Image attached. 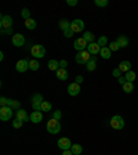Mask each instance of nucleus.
I'll list each match as a JSON object with an SVG mask.
<instances>
[{
  "instance_id": "25",
  "label": "nucleus",
  "mask_w": 138,
  "mask_h": 155,
  "mask_svg": "<svg viewBox=\"0 0 138 155\" xmlns=\"http://www.w3.org/2000/svg\"><path fill=\"white\" fill-rule=\"evenodd\" d=\"M71 151L73 155H80L82 152H83V147H82L80 144H72Z\"/></svg>"
},
{
  "instance_id": "27",
  "label": "nucleus",
  "mask_w": 138,
  "mask_h": 155,
  "mask_svg": "<svg viewBox=\"0 0 138 155\" xmlns=\"http://www.w3.org/2000/svg\"><path fill=\"white\" fill-rule=\"evenodd\" d=\"M59 28L65 32L68 29H71V22H69L68 19H61V21H59Z\"/></svg>"
},
{
  "instance_id": "33",
  "label": "nucleus",
  "mask_w": 138,
  "mask_h": 155,
  "mask_svg": "<svg viewBox=\"0 0 138 155\" xmlns=\"http://www.w3.org/2000/svg\"><path fill=\"white\" fill-rule=\"evenodd\" d=\"M108 47L111 48V51H117V50L120 48V46L117 45V42L115 40V42H111L109 45H108Z\"/></svg>"
},
{
  "instance_id": "16",
  "label": "nucleus",
  "mask_w": 138,
  "mask_h": 155,
  "mask_svg": "<svg viewBox=\"0 0 138 155\" xmlns=\"http://www.w3.org/2000/svg\"><path fill=\"white\" fill-rule=\"evenodd\" d=\"M43 120V112L42 111H33L30 114V122L33 123H40Z\"/></svg>"
},
{
  "instance_id": "13",
  "label": "nucleus",
  "mask_w": 138,
  "mask_h": 155,
  "mask_svg": "<svg viewBox=\"0 0 138 155\" xmlns=\"http://www.w3.org/2000/svg\"><path fill=\"white\" fill-rule=\"evenodd\" d=\"M80 90H82V87H80V84H77V83H71L69 86H68V94L69 96H72V97H75V96H77V94L80 93Z\"/></svg>"
},
{
  "instance_id": "8",
  "label": "nucleus",
  "mask_w": 138,
  "mask_h": 155,
  "mask_svg": "<svg viewBox=\"0 0 138 155\" xmlns=\"http://www.w3.org/2000/svg\"><path fill=\"white\" fill-rule=\"evenodd\" d=\"M0 26H2V29L13 28V18L10 15H2L0 17Z\"/></svg>"
},
{
  "instance_id": "19",
  "label": "nucleus",
  "mask_w": 138,
  "mask_h": 155,
  "mask_svg": "<svg viewBox=\"0 0 138 155\" xmlns=\"http://www.w3.org/2000/svg\"><path fill=\"white\" fill-rule=\"evenodd\" d=\"M100 55L104 58V60H109V58L112 57V51H111V48L106 46V47H102V48H101Z\"/></svg>"
},
{
  "instance_id": "30",
  "label": "nucleus",
  "mask_w": 138,
  "mask_h": 155,
  "mask_svg": "<svg viewBox=\"0 0 138 155\" xmlns=\"http://www.w3.org/2000/svg\"><path fill=\"white\" fill-rule=\"evenodd\" d=\"M25 26H26V29L32 31V29L36 28V21H35V19H32V18L26 19V21H25Z\"/></svg>"
},
{
  "instance_id": "2",
  "label": "nucleus",
  "mask_w": 138,
  "mask_h": 155,
  "mask_svg": "<svg viewBox=\"0 0 138 155\" xmlns=\"http://www.w3.org/2000/svg\"><path fill=\"white\" fill-rule=\"evenodd\" d=\"M43 96L40 93H36L32 96V98H30V105H32V108L35 111H42V104H43Z\"/></svg>"
},
{
  "instance_id": "24",
  "label": "nucleus",
  "mask_w": 138,
  "mask_h": 155,
  "mask_svg": "<svg viewBox=\"0 0 138 155\" xmlns=\"http://www.w3.org/2000/svg\"><path fill=\"white\" fill-rule=\"evenodd\" d=\"M48 69L57 72L58 69H59V61H57V60H50V61H48Z\"/></svg>"
},
{
  "instance_id": "32",
  "label": "nucleus",
  "mask_w": 138,
  "mask_h": 155,
  "mask_svg": "<svg viewBox=\"0 0 138 155\" xmlns=\"http://www.w3.org/2000/svg\"><path fill=\"white\" fill-rule=\"evenodd\" d=\"M97 43L101 46V48L106 47V45H108V39H106L105 36H100V38H98V40H97Z\"/></svg>"
},
{
  "instance_id": "42",
  "label": "nucleus",
  "mask_w": 138,
  "mask_h": 155,
  "mask_svg": "<svg viewBox=\"0 0 138 155\" xmlns=\"http://www.w3.org/2000/svg\"><path fill=\"white\" fill-rule=\"evenodd\" d=\"M10 33H13V28H10V29H2V35H10Z\"/></svg>"
},
{
  "instance_id": "35",
  "label": "nucleus",
  "mask_w": 138,
  "mask_h": 155,
  "mask_svg": "<svg viewBox=\"0 0 138 155\" xmlns=\"http://www.w3.org/2000/svg\"><path fill=\"white\" fill-rule=\"evenodd\" d=\"M22 125H24V120H19V119H15L13 122V127H14V129H21V127H22Z\"/></svg>"
},
{
  "instance_id": "15",
  "label": "nucleus",
  "mask_w": 138,
  "mask_h": 155,
  "mask_svg": "<svg viewBox=\"0 0 138 155\" xmlns=\"http://www.w3.org/2000/svg\"><path fill=\"white\" fill-rule=\"evenodd\" d=\"M15 118L19 120H24V122H29V120H30V116H29L28 114H26V111L22 110V108L15 111Z\"/></svg>"
},
{
  "instance_id": "36",
  "label": "nucleus",
  "mask_w": 138,
  "mask_h": 155,
  "mask_svg": "<svg viewBox=\"0 0 138 155\" xmlns=\"http://www.w3.org/2000/svg\"><path fill=\"white\" fill-rule=\"evenodd\" d=\"M94 4L97 7H105V6H108V0H95Z\"/></svg>"
},
{
  "instance_id": "46",
  "label": "nucleus",
  "mask_w": 138,
  "mask_h": 155,
  "mask_svg": "<svg viewBox=\"0 0 138 155\" xmlns=\"http://www.w3.org/2000/svg\"><path fill=\"white\" fill-rule=\"evenodd\" d=\"M62 155H73L71 150H66V151H62Z\"/></svg>"
},
{
  "instance_id": "17",
  "label": "nucleus",
  "mask_w": 138,
  "mask_h": 155,
  "mask_svg": "<svg viewBox=\"0 0 138 155\" xmlns=\"http://www.w3.org/2000/svg\"><path fill=\"white\" fill-rule=\"evenodd\" d=\"M95 68H97V57L95 55H93V57L90 58V61L86 64V69L87 71H90V72H93Z\"/></svg>"
},
{
  "instance_id": "28",
  "label": "nucleus",
  "mask_w": 138,
  "mask_h": 155,
  "mask_svg": "<svg viewBox=\"0 0 138 155\" xmlns=\"http://www.w3.org/2000/svg\"><path fill=\"white\" fill-rule=\"evenodd\" d=\"M39 68H40V64H39L37 60H30L29 61V69L30 71H37Z\"/></svg>"
},
{
  "instance_id": "21",
  "label": "nucleus",
  "mask_w": 138,
  "mask_h": 155,
  "mask_svg": "<svg viewBox=\"0 0 138 155\" xmlns=\"http://www.w3.org/2000/svg\"><path fill=\"white\" fill-rule=\"evenodd\" d=\"M7 107H10V108L14 111H18V110H21V103H19L18 100H11V98H8V105Z\"/></svg>"
},
{
  "instance_id": "37",
  "label": "nucleus",
  "mask_w": 138,
  "mask_h": 155,
  "mask_svg": "<svg viewBox=\"0 0 138 155\" xmlns=\"http://www.w3.org/2000/svg\"><path fill=\"white\" fill-rule=\"evenodd\" d=\"M61 118H62V112H61V111H54V112H53V119H55V120H58V122H59V120H61Z\"/></svg>"
},
{
  "instance_id": "29",
  "label": "nucleus",
  "mask_w": 138,
  "mask_h": 155,
  "mask_svg": "<svg viewBox=\"0 0 138 155\" xmlns=\"http://www.w3.org/2000/svg\"><path fill=\"white\" fill-rule=\"evenodd\" d=\"M123 91H124V93H127V94L133 93V91H134V84L130 83V82H127L126 84H123Z\"/></svg>"
},
{
  "instance_id": "14",
  "label": "nucleus",
  "mask_w": 138,
  "mask_h": 155,
  "mask_svg": "<svg viewBox=\"0 0 138 155\" xmlns=\"http://www.w3.org/2000/svg\"><path fill=\"white\" fill-rule=\"evenodd\" d=\"M87 51L90 53L91 55H97V54H100V51H101V46L98 45L97 42H93V43H90V45L87 46Z\"/></svg>"
},
{
  "instance_id": "5",
  "label": "nucleus",
  "mask_w": 138,
  "mask_h": 155,
  "mask_svg": "<svg viewBox=\"0 0 138 155\" xmlns=\"http://www.w3.org/2000/svg\"><path fill=\"white\" fill-rule=\"evenodd\" d=\"M30 53L35 57V60H39V58H43L46 55V48L42 45H33L30 48Z\"/></svg>"
},
{
  "instance_id": "41",
  "label": "nucleus",
  "mask_w": 138,
  "mask_h": 155,
  "mask_svg": "<svg viewBox=\"0 0 138 155\" xmlns=\"http://www.w3.org/2000/svg\"><path fill=\"white\" fill-rule=\"evenodd\" d=\"M66 65H68L66 60H61V61H59V68H62V69H66Z\"/></svg>"
},
{
  "instance_id": "26",
  "label": "nucleus",
  "mask_w": 138,
  "mask_h": 155,
  "mask_svg": "<svg viewBox=\"0 0 138 155\" xmlns=\"http://www.w3.org/2000/svg\"><path fill=\"white\" fill-rule=\"evenodd\" d=\"M126 81L130 82V83H133V82L135 81V78H137V74H135L134 71H129V72H126Z\"/></svg>"
},
{
  "instance_id": "43",
  "label": "nucleus",
  "mask_w": 138,
  "mask_h": 155,
  "mask_svg": "<svg viewBox=\"0 0 138 155\" xmlns=\"http://www.w3.org/2000/svg\"><path fill=\"white\" fill-rule=\"evenodd\" d=\"M82 82H83V76H82V75H79V76H76V79H75V83L80 84Z\"/></svg>"
},
{
  "instance_id": "40",
  "label": "nucleus",
  "mask_w": 138,
  "mask_h": 155,
  "mask_svg": "<svg viewBox=\"0 0 138 155\" xmlns=\"http://www.w3.org/2000/svg\"><path fill=\"white\" fill-rule=\"evenodd\" d=\"M64 36H65V38H72V36H73V31H72V29H68V31H65Z\"/></svg>"
},
{
  "instance_id": "39",
  "label": "nucleus",
  "mask_w": 138,
  "mask_h": 155,
  "mask_svg": "<svg viewBox=\"0 0 138 155\" xmlns=\"http://www.w3.org/2000/svg\"><path fill=\"white\" fill-rule=\"evenodd\" d=\"M112 75H113L115 78H117V79H119L120 75H122V71H120L119 68H116V69H113V71H112Z\"/></svg>"
},
{
  "instance_id": "34",
  "label": "nucleus",
  "mask_w": 138,
  "mask_h": 155,
  "mask_svg": "<svg viewBox=\"0 0 138 155\" xmlns=\"http://www.w3.org/2000/svg\"><path fill=\"white\" fill-rule=\"evenodd\" d=\"M21 15H22V18L26 21V19L30 18V11H29L28 8H22V13H21Z\"/></svg>"
},
{
  "instance_id": "23",
  "label": "nucleus",
  "mask_w": 138,
  "mask_h": 155,
  "mask_svg": "<svg viewBox=\"0 0 138 155\" xmlns=\"http://www.w3.org/2000/svg\"><path fill=\"white\" fill-rule=\"evenodd\" d=\"M82 38H83L84 40H86V42L88 43V45H90V43H93L94 40H95V36H94V33L88 32V31H86V32L83 33V36H82Z\"/></svg>"
},
{
  "instance_id": "4",
  "label": "nucleus",
  "mask_w": 138,
  "mask_h": 155,
  "mask_svg": "<svg viewBox=\"0 0 138 155\" xmlns=\"http://www.w3.org/2000/svg\"><path fill=\"white\" fill-rule=\"evenodd\" d=\"M93 57V55L90 54V53L87 51V50H84V51H80V53H77L76 55H75V60H76L77 64H80V65H86L87 62L90 61V58Z\"/></svg>"
},
{
  "instance_id": "20",
  "label": "nucleus",
  "mask_w": 138,
  "mask_h": 155,
  "mask_svg": "<svg viewBox=\"0 0 138 155\" xmlns=\"http://www.w3.org/2000/svg\"><path fill=\"white\" fill-rule=\"evenodd\" d=\"M119 69H120L122 72H129V71H131V62L127 61V60L122 61V62L119 64Z\"/></svg>"
},
{
  "instance_id": "31",
  "label": "nucleus",
  "mask_w": 138,
  "mask_h": 155,
  "mask_svg": "<svg viewBox=\"0 0 138 155\" xmlns=\"http://www.w3.org/2000/svg\"><path fill=\"white\" fill-rule=\"evenodd\" d=\"M51 110H53L51 103H48V101H43V104H42V111L43 112H50Z\"/></svg>"
},
{
  "instance_id": "22",
  "label": "nucleus",
  "mask_w": 138,
  "mask_h": 155,
  "mask_svg": "<svg viewBox=\"0 0 138 155\" xmlns=\"http://www.w3.org/2000/svg\"><path fill=\"white\" fill-rule=\"evenodd\" d=\"M116 42H117V45L120 46V47H127V46H129V38H127V36H119V38H117V40H116Z\"/></svg>"
},
{
  "instance_id": "9",
  "label": "nucleus",
  "mask_w": 138,
  "mask_h": 155,
  "mask_svg": "<svg viewBox=\"0 0 138 155\" xmlns=\"http://www.w3.org/2000/svg\"><path fill=\"white\" fill-rule=\"evenodd\" d=\"M87 46H88V43H87L83 38L76 39V40H75V43H73L75 50H77L79 53H80V51H84V50H87Z\"/></svg>"
},
{
  "instance_id": "11",
  "label": "nucleus",
  "mask_w": 138,
  "mask_h": 155,
  "mask_svg": "<svg viewBox=\"0 0 138 155\" xmlns=\"http://www.w3.org/2000/svg\"><path fill=\"white\" fill-rule=\"evenodd\" d=\"M58 147L62 150V151H66V150H71L72 147V141L68 137H61L58 140Z\"/></svg>"
},
{
  "instance_id": "38",
  "label": "nucleus",
  "mask_w": 138,
  "mask_h": 155,
  "mask_svg": "<svg viewBox=\"0 0 138 155\" xmlns=\"http://www.w3.org/2000/svg\"><path fill=\"white\" fill-rule=\"evenodd\" d=\"M7 105H8V98L0 97V107H7Z\"/></svg>"
},
{
  "instance_id": "44",
  "label": "nucleus",
  "mask_w": 138,
  "mask_h": 155,
  "mask_svg": "<svg viewBox=\"0 0 138 155\" xmlns=\"http://www.w3.org/2000/svg\"><path fill=\"white\" fill-rule=\"evenodd\" d=\"M117 81H119V83L122 84V86H123V84H126V83H127V81H126V78H123V76H120L119 79H117Z\"/></svg>"
},
{
  "instance_id": "7",
  "label": "nucleus",
  "mask_w": 138,
  "mask_h": 155,
  "mask_svg": "<svg viewBox=\"0 0 138 155\" xmlns=\"http://www.w3.org/2000/svg\"><path fill=\"white\" fill-rule=\"evenodd\" d=\"M71 29L73 31V33H77V32H83L84 31V22L83 19H73L71 22Z\"/></svg>"
},
{
  "instance_id": "10",
  "label": "nucleus",
  "mask_w": 138,
  "mask_h": 155,
  "mask_svg": "<svg viewBox=\"0 0 138 155\" xmlns=\"http://www.w3.org/2000/svg\"><path fill=\"white\" fill-rule=\"evenodd\" d=\"M28 69H29V61L28 60H19V61L15 64V71L17 72L24 74V72H26Z\"/></svg>"
},
{
  "instance_id": "12",
  "label": "nucleus",
  "mask_w": 138,
  "mask_h": 155,
  "mask_svg": "<svg viewBox=\"0 0 138 155\" xmlns=\"http://www.w3.org/2000/svg\"><path fill=\"white\" fill-rule=\"evenodd\" d=\"M11 42H13V45L15 46V47H22V46L25 45V38H24V35H21V33H15V35H13Z\"/></svg>"
},
{
  "instance_id": "3",
  "label": "nucleus",
  "mask_w": 138,
  "mask_h": 155,
  "mask_svg": "<svg viewBox=\"0 0 138 155\" xmlns=\"http://www.w3.org/2000/svg\"><path fill=\"white\" fill-rule=\"evenodd\" d=\"M47 132L48 133H51V134H57V133H59L61 132V123L58 122V120H55V119H50L47 122Z\"/></svg>"
},
{
  "instance_id": "6",
  "label": "nucleus",
  "mask_w": 138,
  "mask_h": 155,
  "mask_svg": "<svg viewBox=\"0 0 138 155\" xmlns=\"http://www.w3.org/2000/svg\"><path fill=\"white\" fill-rule=\"evenodd\" d=\"M13 111L10 107H0V119L3 120V122H7L13 118Z\"/></svg>"
},
{
  "instance_id": "18",
  "label": "nucleus",
  "mask_w": 138,
  "mask_h": 155,
  "mask_svg": "<svg viewBox=\"0 0 138 155\" xmlns=\"http://www.w3.org/2000/svg\"><path fill=\"white\" fill-rule=\"evenodd\" d=\"M55 75H57V78L59 79V81H66L68 78H69L68 71H66V69H62V68H59V69L55 72Z\"/></svg>"
},
{
  "instance_id": "45",
  "label": "nucleus",
  "mask_w": 138,
  "mask_h": 155,
  "mask_svg": "<svg viewBox=\"0 0 138 155\" xmlns=\"http://www.w3.org/2000/svg\"><path fill=\"white\" fill-rule=\"evenodd\" d=\"M66 3L69 4V6H76V4H77V0H68Z\"/></svg>"
},
{
  "instance_id": "1",
  "label": "nucleus",
  "mask_w": 138,
  "mask_h": 155,
  "mask_svg": "<svg viewBox=\"0 0 138 155\" xmlns=\"http://www.w3.org/2000/svg\"><path fill=\"white\" fill-rule=\"evenodd\" d=\"M109 125L112 129L115 130H122L124 127V119H123V116L120 115H113L109 120Z\"/></svg>"
}]
</instances>
